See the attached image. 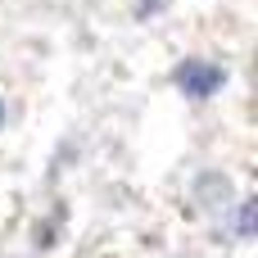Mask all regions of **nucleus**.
<instances>
[{
  "mask_svg": "<svg viewBox=\"0 0 258 258\" xmlns=\"http://www.w3.org/2000/svg\"><path fill=\"white\" fill-rule=\"evenodd\" d=\"M181 86L190 91V95H209L213 86H222V73L213 68V63H200V59H190V63H181Z\"/></svg>",
  "mask_w": 258,
  "mask_h": 258,
  "instance_id": "obj_1",
  "label": "nucleus"
},
{
  "mask_svg": "<svg viewBox=\"0 0 258 258\" xmlns=\"http://www.w3.org/2000/svg\"><path fill=\"white\" fill-rule=\"evenodd\" d=\"M0 113H5V109H0Z\"/></svg>",
  "mask_w": 258,
  "mask_h": 258,
  "instance_id": "obj_2",
  "label": "nucleus"
}]
</instances>
